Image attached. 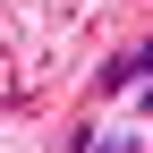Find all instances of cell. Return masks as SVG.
<instances>
[{
	"label": "cell",
	"instance_id": "1",
	"mask_svg": "<svg viewBox=\"0 0 153 153\" xmlns=\"http://www.w3.org/2000/svg\"><path fill=\"white\" fill-rule=\"evenodd\" d=\"M153 76V43H136V51H119V60L102 68V94H128V85H145Z\"/></svg>",
	"mask_w": 153,
	"mask_h": 153
}]
</instances>
